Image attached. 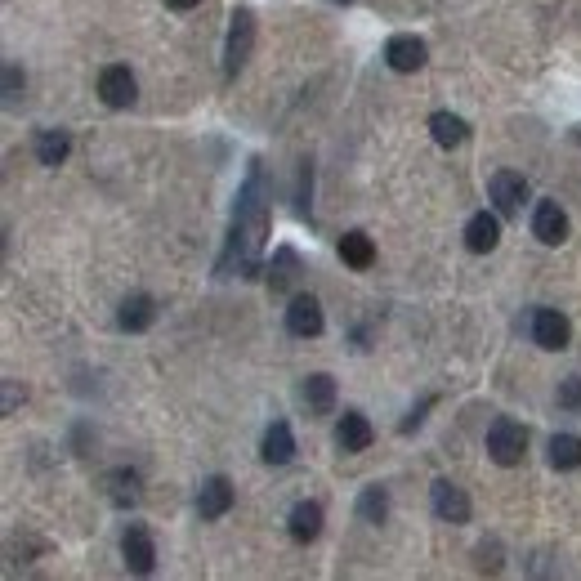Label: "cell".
I'll return each mask as SVG.
<instances>
[{
  "label": "cell",
  "mask_w": 581,
  "mask_h": 581,
  "mask_svg": "<svg viewBox=\"0 0 581 581\" xmlns=\"http://www.w3.org/2000/svg\"><path fill=\"white\" fill-rule=\"evenodd\" d=\"M269 228H273V215H269V193H264V166H260V161H251L242 188H237L224 255H219V264H215L219 278H255L260 264H264Z\"/></svg>",
  "instance_id": "6da1fadb"
},
{
  "label": "cell",
  "mask_w": 581,
  "mask_h": 581,
  "mask_svg": "<svg viewBox=\"0 0 581 581\" xmlns=\"http://www.w3.org/2000/svg\"><path fill=\"white\" fill-rule=\"evenodd\" d=\"M255 54V9L237 5L228 14V36H224V81H237V72L251 63Z\"/></svg>",
  "instance_id": "7a4b0ae2"
},
{
  "label": "cell",
  "mask_w": 581,
  "mask_h": 581,
  "mask_svg": "<svg viewBox=\"0 0 581 581\" xmlns=\"http://www.w3.org/2000/svg\"><path fill=\"white\" fill-rule=\"evenodd\" d=\"M488 456L497 465H519L528 456V430L519 421H510V416H497L488 430Z\"/></svg>",
  "instance_id": "3957f363"
},
{
  "label": "cell",
  "mask_w": 581,
  "mask_h": 581,
  "mask_svg": "<svg viewBox=\"0 0 581 581\" xmlns=\"http://www.w3.org/2000/svg\"><path fill=\"white\" fill-rule=\"evenodd\" d=\"M488 197H492V206H497L501 219H514L523 211V202L532 197V188H528V179L514 175V170H497V175L488 179Z\"/></svg>",
  "instance_id": "277c9868"
},
{
  "label": "cell",
  "mask_w": 581,
  "mask_h": 581,
  "mask_svg": "<svg viewBox=\"0 0 581 581\" xmlns=\"http://www.w3.org/2000/svg\"><path fill=\"white\" fill-rule=\"evenodd\" d=\"M528 331H532V345L546 349V354H559L573 340V327H568V318L559 309H532Z\"/></svg>",
  "instance_id": "5b68a950"
},
{
  "label": "cell",
  "mask_w": 581,
  "mask_h": 581,
  "mask_svg": "<svg viewBox=\"0 0 581 581\" xmlns=\"http://www.w3.org/2000/svg\"><path fill=\"white\" fill-rule=\"evenodd\" d=\"M430 506L434 514L443 523H452V528H461V523H470V497H465L461 488H456L452 479H434V488H430Z\"/></svg>",
  "instance_id": "8992f818"
},
{
  "label": "cell",
  "mask_w": 581,
  "mask_h": 581,
  "mask_svg": "<svg viewBox=\"0 0 581 581\" xmlns=\"http://www.w3.org/2000/svg\"><path fill=\"white\" fill-rule=\"evenodd\" d=\"M99 99L108 103V108H130V103L139 99V81L130 68H121V63H112V68L99 72Z\"/></svg>",
  "instance_id": "52a82bcc"
},
{
  "label": "cell",
  "mask_w": 581,
  "mask_h": 581,
  "mask_svg": "<svg viewBox=\"0 0 581 581\" xmlns=\"http://www.w3.org/2000/svg\"><path fill=\"white\" fill-rule=\"evenodd\" d=\"M121 559H126V568L135 577H148L152 568H157V546H152L148 528H139V523H130L126 537H121Z\"/></svg>",
  "instance_id": "ba28073f"
},
{
  "label": "cell",
  "mask_w": 581,
  "mask_h": 581,
  "mask_svg": "<svg viewBox=\"0 0 581 581\" xmlns=\"http://www.w3.org/2000/svg\"><path fill=\"white\" fill-rule=\"evenodd\" d=\"M385 63L394 72H421L430 63V45L421 36H389L385 41Z\"/></svg>",
  "instance_id": "9c48e42d"
},
{
  "label": "cell",
  "mask_w": 581,
  "mask_h": 581,
  "mask_svg": "<svg viewBox=\"0 0 581 581\" xmlns=\"http://www.w3.org/2000/svg\"><path fill=\"white\" fill-rule=\"evenodd\" d=\"M322 327H327L322 304L313 300V295H291V304H287V331L291 336L313 340V336H322Z\"/></svg>",
  "instance_id": "30bf717a"
},
{
  "label": "cell",
  "mask_w": 581,
  "mask_h": 581,
  "mask_svg": "<svg viewBox=\"0 0 581 581\" xmlns=\"http://www.w3.org/2000/svg\"><path fill=\"white\" fill-rule=\"evenodd\" d=\"M532 237H537L541 246H559L568 242V215L559 202H537V211H532Z\"/></svg>",
  "instance_id": "8fae6325"
},
{
  "label": "cell",
  "mask_w": 581,
  "mask_h": 581,
  "mask_svg": "<svg viewBox=\"0 0 581 581\" xmlns=\"http://www.w3.org/2000/svg\"><path fill=\"white\" fill-rule=\"evenodd\" d=\"M233 501H237L233 483H228L224 474H211V479L202 483V492H197V514H202V519H224V514L233 510Z\"/></svg>",
  "instance_id": "7c38bea8"
},
{
  "label": "cell",
  "mask_w": 581,
  "mask_h": 581,
  "mask_svg": "<svg viewBox=\"0 0 581 581\" xmlns=\"http://www.w3.org/2000/svg\"><path fill=\"white\" fill-rule=\"evenodd\" d=\"M322 523H327V514H322L318 501H295L291 514H287V532L300 546H309V541L322 537Z\"/></svg>",
  "instance_id": "4fadbf2b"
},
{
  "label": "cell",
  "mask_w": 581,
  "mask_h": 581,
  "mask_svg": "<svg viewBox=\"0 0 581 581\" xmlns=\"http://www.w3.org/2000/svg\"><path fill=\"white\" fill-rule=\"evenodd\" d=\"M300 403L309 407V416H331V412H336V380H331L327 371H313V376H304Z\"/></svg>",
  "instance_id": "5bb4252c"
},
{
  "label": "cell",
  "mask_w": 581,
  "mask_h": 581,
  "mask_svg": "<svg viewBox=\"0 0 581 581\" xmlns=\"http://www.w3.org/2000/svg\"><path fill=\"white\" fill-rule=\"evenodd\" d=\"M371 438H376V430H371V421L363 412H345L336 421V447H340V452H349V456L367 452Z\"/></svg>",
  "instance_id": "9a60e30c"
},
{
  "label": "cell",
  "mask_w": 581,
  "mask_h": 581,
  "mask_svg": "<svg viewBox=\"0 0 581 581\" xmlns=\"http://www.w3.org/2000/svg\"><path fill=\"white\" fill-rule=\"evenodd\" d=\"M465 246H470L474 255L497 251L501 246V215H492V211L470 215V224H465Z\"/></svg>",
  "instance_id": "2e32d148"
},
{
  "label": "cell",
  "mask_w": 581,
  "mask_h": 581,
  "mask_svg": "<svg viewBox=\"0 0 581 581\" xmlns=\"http://www.w3.org/2000/svg\"><path fill=\"white\" fill-rule=\"evenodd\" d=\"M152 322H157V300H152L148 291H135V295L121 300V309H117V327L121 331H148Z\"/></svg>",
  "instance_id": "e0dca14e"
},
{
  "label": "cell",
  "mask_w": 581,
  "mask_h": 581,
  "mask_svg": "<svg viewBox=\"0 0 581 581\" xmlns=\"http://www.w3.org/2000/svg\"><path fill=\"white\" fill-rule=\"evenodd\" d=\"M260 461H264V465H291V461H295V434H291L287 421H273L269 430H264Z\"/></svg>",
  "instance_id": "ac0fdd59"
},
{
  "label": "cell",
  "mask_w": 581,
  "mask_h": 581,
  "mask_svg": "<svg viewBox=\"0 0 581 581\" xmlns=\"http://www.w3.org/2000/svg\"><path fill=\"white\" fill-rule=\"evenodd\" d=\"M340 260L349 264V269H371V264H376V242H371V237L363 233V228H349L345 237H340Z\"/></svg>",
  "instance_id": "d6986e66"
},
{
  "label": "cell",
  "mask_w": 581,
  "mask_h": 581,
  "mask_svg": "<svg viewBox=\"0 0 581 581\" xmlns=\"http://www.w3.org/2000/svg\"><path fill=\"white\" fill-rule=\"evenodd\" d=\"M430 135L438 148H461L470 139V121L456 117V112H434L430 117Z\"/></svg>",
  "instance_id": "ffe728a7"
},
{
  "label": "cell",
  "mask_w": 581,
  "mask_h": 581,
  "mask_svg": "<svg viewBox=\"0 0 581 581\" xmlns=\"http://www.w3.org/2000/svg\"><path fill=\"white\" fill-rule=\"evenodd\" d=\"M103 483H108V501H112L117 510L139 506V488H144V483H139V474H135V470H112Z\"/></svg>",
  "instance_id": "44dd1931"
},
{
  "label": "cell",
  "mask_w": 581,
  "mask_h": 581,
  "mask_svg": "<svg viewBox=\"0 0 581 581\" xmlns=\"http://www.w3.org/2000/svg\"><path fill=\"white\" fill-rule=\"evenodd\" d=\"M68 152H72L68 130H41V135H36V161H41V166H63Z\"/></svg>",
  "instance_id": "7402d4cb"
},
{
  "label": "cell",
  "mask_w": 581,
  "mask_h": 581,
  "mask_svg": "<svg viewBox=\"0 0 581 581\" xmlns=\"http://www.w3.org/2000/svg\"><path fill=\"white\" fill-rule=\"evenodd\" d=\"M358 519L371 523V528H380V523L389 519V488L385 483H367L363 497H358Z\"/></svg>",
  "instance_id": "603a6c76"
},
{
  "label": "cell",
  "mask_w": 581,
  "mask_h": 581,
  "mask_svg": "<svg viewBox=\"0 0 581 581\" xmlns=\"http://www.w3.org/2000/svg\"><path fill=\"white\" fill-rule=\"evenodd\" d=\"M295 278H300V255H295L291 246H278V251H273V264H269V287L291 291Z\"/></svg>",
  "instance_id": "cb8c5ba5"
},
{
  "label": "cell",
  "mask_w": 581,
  "mask_h": 581,
  "mask_svg": "<svg viewBox=\"0 0 581 581\" xmlns=\"http://www.w3.org/2000/svg\"><path fill=\"white\" fill-rule=\"evenodd\" d=\"M546 452H550V465H555V470H577L581 465V434H555Z\"/></svg>",
  "instance_id": "d4e9b609"
},
{
  "label": "cell",
  "mask_w": 581,
  "mask_h": 581,
  "mask_svg": "<svg viewBox=\"0 0 581 581\" xmlns=\"http://www.w3.org/2000/svg\"><path fill=\"white\" fill-rule=\"evenodd\" d=\"M309 197H313V161L309 157H304L300 161V184H295V215H300V219H309Z\"/></svg>",
  "instance_id": "484cf974"
},
{
  "label": "cell",
  "mask_w": 581,
  "mask_h": 581,
  "mask_svg": "<svg viewBox=\"0 0 581 581\" xmlns=\"http://www.w3.org/2000/svg\"><path fill=\"white\" fill-rule=\"evenodd\" d=\"M559 407L564 412H581V376H568V380H559Z\"/></svg>",
  "instance_id": "4316f807"
},
{
  "label": "cell",
  "mask_w": 581,
  "mask_h": 581,
  "mask_svg": "<svg viewBox=\"0 0 581 581\" xmlns=\"http://www.w3.org/2000/svg\"><path fill=\"white\" fill-rule=\"evenodd\" d=\"M434 403H438V398H434V394H425V398H421V403H416V407H412V412H407V421H403V425H398V434H416V430H421V425H425V412H430V407H434Z\"/></svg>",
  "instance_id": "83f0119b"
},
{
  "label": "cell",
  "mask_w": 581,
  "mask_h": 581,
  "mask_svg": "<svg viewBox=\"0 0 581 581\" xmlns=\"http://www.w3.org/2000/svg\"><path fill=\"white\" fill-rule=\"evenodd\" d=\"M23 85H27V76L18 72V63H9V68H5V99L14 103L18 94H23Z\"/></svg>",
  "instance_id": "f1b7e54d"
},
{
  "label": "cell",
  "mask_w": 581,
  "mask_h": 581,
  "mask_svg": "<svg viewBox=\"0 0 581 581\" xmlns=\"http://www.w3.org/2000/svg\"><path fill=\"white\" fill-rule=\"evenodd\" d=\"M18 412V380H5V416Z\"/></svg>",
  "instance_id": "f546056e"
},
{
  "label": "cell",
  "mask_w": 581,
  "mask_h": 581,
  "mask_svg": "<svg viewBox=\"0 0 581 581\" xmlns=\"http://www.w3.org/2000/svg\"><path fill=\"white\" fill-rule=\"evenodd\" d=\"M170 9H193V5H202V0H166Z\"/></svg>",
  "instance_id": "4dcf8cb0"
},
{
  "label": "cell",
  "mask_w": 581,
  "mask_h": 581,
  "mask_svg": "<svg viewBox=\"0 0 581 581\" xmlns=\"http://www.w3.org/2000/svg\"><path fill=\"white\" fill-rule=\"evenodd\" d=\"M573 139H577V144H581V126H573Z\"/></svg>",
  "instance_id": "1f68e13d"
},
{
  "label": "cell",
  "mask_w": 581,
  "mask_h": 581,
  "mask_svg": "<svg viewBox=\"0 0 581 581\" xmlns=\"http://www.w3.org/2000/svg\"><path fill=\"white\" fill-rule=\"evenodd\" d=\"M336 5H349V0H336Z\"/></svg>",
  "instance_id": "d6a6232c"
}]
</instances>
